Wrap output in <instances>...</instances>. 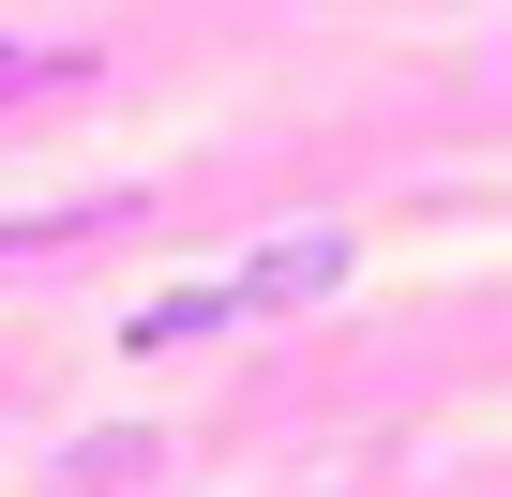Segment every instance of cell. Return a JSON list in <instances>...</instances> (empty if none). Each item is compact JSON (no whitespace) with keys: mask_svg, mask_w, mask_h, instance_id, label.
<instances>
[{"mask_svg":"<svg viewBox=\"0 0 512 497\" xmlns=\"http://www.w3.org/2000/svg\"><path fill=\"white\" fill-rule=\"evenodd\" d=\"M332 287H347V241L302 226V241H272V257H241V272H226V317H256V302H332Z\"/></svg>","mask_w":512,"mask_h":497,"instance_id":"cell-1","label":"cell"},{"mask_svg":"<svg viewBox=\"0 0 512 497\" xmlns=\"http://www.w3.org/2000/svg\"><path fill=\"white\" fill-rule=\"evenodd\" d=\"M196 332H226V287H166V302H151L121 347H196Z\"/></svg>","mask_w":512,"mask_h":497,"instance_id":"cell-2","label":"cell"},{"mask_svg":"<svg viewBox=\"0 0 512 497\" xmlns=\"http://www.w3.org/2000/svg\"><path fill=\"white\" fill-rule=\"evenodd\" d=\"M136 467H151V422H106V437L61 452V482H136Z\"/></svg>","mask_w":512,"mask_h":497,"instance_id":"cell-3","label":"cell"},{"mask_svg":"<svg viewBox=\"0 0 512 497\" xmlns=\"http://www.w3.org/2000/svg\"><path fill=\"white\" fill-rule=\"evenodd\" d=\"M46 76H76V46H0V91H46Z\"/></svg>","mask_w":512,"mask_h":497,"instance_id":"cell-4","label":"cell"}]
</instances>
